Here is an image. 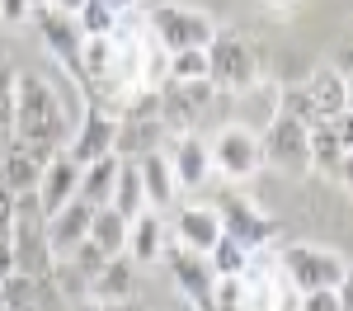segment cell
Segmentation results:
<instances>
[{
    "label": "cell",
    "instance_id": "obj_27",
    "mask_svg": "<svg viewBox=\"0 0 353 311\" xmlns=\"http://www.w3.org/2000/svg\"><path fill=\"white\" fill-rule=\"evenodd\" d=\"M208 81V52H170V81L165 85H198Z\"/></svg>",
    "mask_w": 353,
    "mask_h": 311
},
{
    "label": "cell",
    "instance_id": "obj_17",
    "mask_svg": "<svg viewBox=\"0 0 353 311\" xmlns=\"http://www.w3.org/2000/svg\"><path fill=\"white\" fill-rule=\"evenodd\" d=\"M174 241L193 254H208L221 241L217 208H179V212H174Z\"/></svg>",
    "mask_w": 353,
    "mask_h": 311
},
{
    "label": "cell",
    "instance_id": "obj_3",
    "mask_svg": "<svg viewBox=\"0 0 353 311\" xmlns=\"http://www.w3.org/2000/svg\"><path fill=\"white\" fill-rule=\"evenodd\" d=\"M278 279L297 292H316V288H339L349 279V264L330 245H288L278 254Z\"/></svg>",
    "mask_w": 353,
    "mask_h": 311
},
{
    "label": "cell",
    "instance_id": "obj_30",
    "mask_svg": "<svg viewBox=\"0 0 353 311\" xmlns=\"http://www.w3.org/2000/svg\"><path fill=\"white\" fill-rule=\"evenodd\" d=\"M19 274V254H14V226L10 231H0V288Z\"/></svg>",
    "mask_w": 353,
    "mask_h": 311
},
{
    "label": "cell",
    "instance_id": "obj_36",
    "mask_svg": "<svg viewBox=\"0 0 353 311\" xmlns=\"http://www.w3.org/2000/svg\"><path fill=\"white\" fill-rule=\"evenodd\" d=\"M334 179H339L344 189H353V151L344 156V165H339V174H334Z\"/></svg>",
    "mask_w": 353,
    "mask_h": 311
},
{
    "label": "cell",
    "instance_id": "obj_23",
    "mask_svg": "<svg viewBox=\"0 0 353 311\" xmlns=\"http://www.w3.org/2000/svg\"><path fill=\"white\" fill-rule=\"evenodd\" d=\"M208 264H212L217 279H241V274H250V264H254V250H245L241 241H231L221 231V241L208 250Z\"/></svg>",
    "mask_w": 353,
    "mask_h": 311
},
{
    "label": "cell",
    "instance_id": "obj_15",
    "mask_svg": "<svg viewBox=\"0 0 353 311\" xmlns=\"http://www.w3.org/2000/svg\"><path fill=\"white\" fill-rule=\"evenodd\" d=\"M306 94H311V104H316V118L330 123V118H339V113L353 104V85L334 71V66H321V71H311L306 76Z\"/></svg>",
    "mask_w": 353,
    "mask_h": 311
},
{
    "label": "cell",
    "instance_id": "obj_8",
    "mask_svg": "<svg viewBox=\"0 0 353 311\" xmlns=\"http://www.w3.org/2000/svg\"><path fill=\"white\" fill-rule=\"evenodd\" d=\"M33 24H38V38L48 43V52L61 61V71L66 76H76L81 81V48H85V33L76 24V14H61L52 5H33Z\"/></svg>",
    "mask_w": 353,
    "mask_h": 311
},
{
    "label": "cell",
    "instance_id": "obj_12",
    "mask_svg": "<svg viewBox=\"0 0 353 311\" xmlns=\"http://www.w3.org/2000/svg\"><path fill=\"white\" fill-rule=\"evenodd\" d=\"M165 259H170V274H174V283H179V292H184L198 311H208L212 283H217L212 264H208V254H193V250H184V245H170Z\"/></svg>",
    "mask_w": 353,
    "mask_h": 311
},
{
    "label": "cell",
    "instance_id": "obj_26",
    "mask_svg": "<svg viewBox=\"0 0 353 311\" xmlns=\"http://www.w3.org/2000/svg\"><path fill=\"white\" fill-rule=\"evenodd\" d=\"M118 10L113 5H104V0H90L81 14H76V24H81V33L85 38H113V28H118Z\"/></svg>",
    "mask_w": 353,
    "mask_h": 311
},
{
    "label": "cell",
    "instance_id": "obj_21",
    "mask_svg": "<svg viewBox=\"0 0 353 311\" xmlns=\"http://www.w3.org/2000/svg\"><path fill=\"white\" fill-rule=\"evenodd\" d=\"M118 170H123V161L118 156H104V161H94V165L81 170V203H90V208H109L113 203V184H118Z\"/></svg>",
    "mask_w": 353,
    "mask_h": 311
},
{
    "label": "cell",
    "instance_id": "obj_33",
    "mask_svg": "<svg viewBox=\"0 0 353 311\" xmlns=\"http://www.w3.org/2000/svg\"><path fill=\"white\" fill-rule=\"evenodd\" d=\"M14 226V194H5V184H0V231H10Z\"/></svg>",
    "mask_w": 353,
    "mask_h": 311
},
{
    "label": "cell",
    "instance_id": "obj_35",
    "mask_svg": "<svg viewBox=\"0 0 353 311\" xmlns=\"http://www.w3.org/2000/svg\"><path fill=\"white\" fill-rule=\"evenodd\" d=\"M339 311H353V269H349V279L339 283Z\"/></svg>",
    "mask_w": 353,
    "mask_h": 311
},
{
    "label": "cell",
    "instance_id": "obj_37",
    "mask_svg": "<svg viewBox=\"0 0 353 311\" xmlns=\"http://www.w3.org/2000/svg\"><path fill=\"white\" fill-rule=\"evenodd\" d=\"M104 5H113V10H118V14H128V10H132V5H141V0H104Z\"/></svg>",
    "mask_w": 353,
    "mask_h": 311
},
{
    "label": "cell",
    "instance_id": "obj_22",
    "mask_svg": "<svg viewBox=\"0 0 353 311\" xmlns=\"http://www.w3.org/2000/svg\"><path fill=\"white\" fill-rule=\"evenodd\" d=\"M109 208L118 212V217H128V222H137L141 212H151V208H146V189H141V170H137V161H123Z\"/></svg>",
    "mask_w": 353,
    "mask_h": 311
},
{
    "label": "cell",
    "instance_id": "obj_4",
    "mask_svg": "<svg viewBox=\"0 0 353 311\" xmlns=\"http://www.w3.org/2000/svg\"><path fill=\"white\" fill-rule=\"evenodd\" d=\"M208 81L221 94H241V90H250V85L259 81V57L250 52V43H245L241 33L221 28L217 38H212V48H208Z\"/></svg>",
    "mask_w": 353,
    "mask_h": 311
},
{
    "label": "cell",
    "instance_id": "obj_13",
    "mask_svg": "<svg viewBox=\"0 0 353 311\" xmlns=\"http://www.w3.org/2000/svg\"><path fill=\"white\" fill-rule=\"evenodd\" d=\"M94 212L99 208H90V203H66L57 217H48V250H52V259H66V254L76 250V245H85L90 241V226H94Z\"/></svg>",
    "mask_w": 353,
    "mask_h": 311
},
{
    "label": "cell",
    "instance_id": "obj_24",
    "mask_svg": "<svg viewBox=\"0 0 353 311\" xmlns=\"http://www.w3.org/2000/svg\"><path fill=\"white\" fill-rule=\"evenodd\" d=\"M128 226H132V222H128V217H118L113 208H99V212H94V226H90V241L113 259V254L128 250Z\"/></svg>",
    "mask_w": 353,
    "mask_h": 311
},
{
    "label": "cell",
    "instance_id": "obj_40",
    "mask_svg": "<svg viewBox=\"0 0 353 311\" xmlns=\"http://www.w3.org/2000/svg\"><path fill=\"white\" fill-rule=\"evenodd\" d=\"M0 161H5V141H0Z\"/></svg>",
    "mask_w": 353,
    "mask_h": 311
},
{
    "label": "cell",
    "instance_id": "obj_10",
    "mask_svg": "<svg viewBox=\"0 0 353 311\" xmlns=\"http://www.w3.org/2000/svg\"><path fill=\"white\" fill-rule=\"evenodd\" d=\"M76 194H81V165L66 151H57L43 165V179H38V212H43V222L57 217L66 203H76Z\"/></svg>",
    "mask_w": 353,
    "mask_h": 311
},
{
    "label": "cell",
    "instance_id": "obj_31",
    "mask_svg": "<svg viewBox=\"0 0 353 311\" xmlns=\"http://www.w3.org/2000/svg\"><path fill=\"white\" fill-rule=\"evenodd\" d=\"M301 311H339V288H316V292H301Z\"/></svg>",
    "mask_w": 353,
    "mask_h": 311
},
{
    "label": "cell",
    "instance_id": "obj_1",
    "mask_svg": "<svg viewBox=\"0 0 353 311\" xmlns=\"http://www.w3.org/2000/svg\"><path fill=\"white\" fill-rule=\"evenodd\" d=\"M71 118L61 109V99H57V90L43 76H33V71H19L14 76V137L28 141L33 151H43V156H57V151H66L71 146Z\"/></svg>",
    "mask_w": 353,
    "mask_h": 311
},
{
    "label": "cell",
    "instance_id": "obj_18",
    "mask_svg": "<svg viewBox=\"0 0 353 311\" xmlns=\"http://www.w3.org/2000/svg\"><path fill=\"white\" fill-rule=\"evenodd\" d=\"M132 288H137V264L128 254H113L109 264L94 274L90 297H94L99 307H118V302H132Z\"/></svg>",
    "mask_w": 353,
    "mask_h": 311
},
{
    "label": "cell",
    "instance_id": "obj_38",
    "mask_svg": "<svg viewBox=\"0 0 353 311\" xmlns=\"http://www.w3.org/2000/svg\"><path fill=\"white\" fill-rule=\"evenodd\" d=\"M81 311H104V307H99V302H90V307H81Z\"/></svg>",
    "mask_w": 353,
    "mask_h": 311
},
{
    "label": "cell",
    "instance_id": "obj_28",
    "mask_svg": "<svg viewBox=\"0 0 353 311\" xmlns=\"http://www.w3.org/2000/svg\"><path fill=\"white\" fill-rule=\"evenodd\" d=\"M278 113L297 118L301 128H316V123H321V118H316V104H311V94H306V85H288V90L278 94Z\"/></svg>",
    "mask_w": 353,
    "mask_h": 311
},
{
    "label": "cell",
    "instance_id": "obj_32",
    "mask_svg": "<svg viewBox=\"0 0 353 311\" xmlns=\"http://www.w3.org/2000/svg\"><path fill=\"white\" fill-rule=\"evenodd\" d=\"M38 0H0V24H24Z\"/></svg>",
    "mask_w": 353,
    "mask_h": 311
},
{
    "label": "cell",
    "instance_id": "obj_2",
    "mask_svg": "<svg viewBox=\"0 0 353 311\" xmlns=\"http://www.w3.org/2000/svg\"><path fill=\"white\" fill-rule=\"evenodd\" d=\"M146 33L156 38L161 52H193V48L208 52L221 28L212 24V14H203V10L161 0V5H151V14H146Z\"/></svg>",
    "mask_w": 353,
    "mask_h": 311
},
{
    "label": "cell",
    "instance_id": "obj_7",
    "mask_svg": "<svg viewBox=\"0 0 353 311\" xmlns=\"http://www.w3.org/2000/svg\"><path fill=\"white\" fill-rule=\"evenodd\" d=\"M66 156L81 170L94 165V161H104V156H118V118H113L104 104H90V99H85V113H81V123H76V132H71Z\"/></svg>",
    "mask_w": 353,
    "mask_h": 311
},
{
    "label": "cell",
    "instance_id": "obj_11",
    "mask_svg": "<svg viewBox=\"0 0 353 311\" xmlns=\"http://www.w3.org/2000/svg\"><path fill=\"white\" fill-rule=\"evenodd\" d=\"M52 156H43V151H33L28 141L10 137L5 141V161H0V184H5V194L14 198H28L38 194V179H43V165H48Z\"/></svg>",
    "mask_w": 353,
    "mask_h": 311
},
{
    "label": "cell",
    "instance_id": "obj_39",
    "mask_svg": "<svg viewBox=\"0 0 353 311\" xmlns=\"http://www.w3.org/2000/svg\"><path fill=\"white\" fill-rule=\"evenodd\" d=\"M0 311H10V302H5V292H0Z\"/></svg>",
    "mask_w": 353,
    "mask_h": 311
},
{
    "label": "cell",
    "instance_id": "obj_6",
    "mask_svg": "<svg viewBox=\"0 0 353 311\" xmlns=\"http://www.w3.org/2000/svg\"><path fill=\"white\" fill-rule=\"evenodd\" d=\"M212 170H221L226 179H250L254 170L264 165V151H259V132L254 128H245V123H226L217 128L212 137Z\"/></svg>",
    "mask_w": 353,
    "mask_h": 311
},
{
    "label": "cell",
    "instance_id": "obj_5",
    "mask_svg": "<svg viewBox=\"0 0 353 311\" xmlns=\"http://www.w3.org/2000/svg\"><path fill=\"white\" fill-rule=\"evenodd\" d=\"M259 151H264V165H273L278 174H306L311 170V128H301L288 113H273L259 137Z\"/></svg>",
    "mask_w": 353,
    "mask_h": 311
},
{
    "label": "cell",
    "instance_id": "obj_9",
    "mask_svg": "<svg viewBox=\"0 0 353 311\" xmlns=\"http://www.w3.org/2000/svg\"><path fill=\"white\" fill-rule=\"evenodd\" d=\"M217 217H221V231L231 236V241H241L245 250H259V245H269L273 236H278V222H273L269 212H259L250 198L241 194H226L217 203Z\"/></svg>",
    "mask_w": 353,
    "mask_h": 311
},
{
    "label": "cell",
    "instance_id": "obj_19",
    "mask_svg": "<svg viewBox=\"0 0 353 311\" xmlns=\"http://www.w3.org/2000/svg\"><path fill=\"white\" fill-rule=\"evenodd\" d=\"M165 250H170V241H165V222L161 212H141L132 226H128V259H132L137 269L141 264H156V259H165Z\"/></svg>",
    "mask_w": 353,
    "mask_h": 311
},
{
    "label": "cell",
    "instance_id": "obj_41",
    "mask_svg": "<svg viewBox=\"0 0 353 311\" xmlns=\"http://www.w3.org/2000/svg\"><path fill=\"white\" fill-rule=\"evenodd\" d=\"M0 48H5V33H0Z\"/></svg>",
    "mask_w": 353,
    "mask_h": 311
},
{
    "label": "cell",
    "instance_id": "obj_14",
    "mask_svg": "<svg viewBox=\"0 0 353 311\" xmlns=\"http://www.w3.org/2000/svg\"><path fill=\"white\" fill-rule=\"evenodd\" d=\"M165 156H170V170H174L179 189H203L208 184V174H212V146H208V137L184 132V137H174V146Z\"/></svg>",
    "mask_w": 353,
    "mask_h": 311
},
{
    "label": "cell",
    "instance_id": "obj_34",
    "mask_svg": "<svg viewBox=\"0 0 353 311\" xmlns=\"http://www.w3.org/2000/svg\"><path fill=\"white\" fill-rule=\"evenodd\" d=\"M43 5H52V10H61V14H81L90 0H43Z\"/></svg>",
    "mask_w": 353,
    "mask_h": 311
},
{
    "label": "cell",
    "instance_id": "obj_20",
    "mask_svg": "<svg viewBox=\"0 0 353 311\" xmlns=\"http://www.w3.org/2000/svg\"><path fill=\"white\" fill-rule=\"evenodd\" d=\"M161 132H165L161 118H118V161H141V156L161 151L156 146Z\"/></svg>",
    "mask_w": 353,
    "mask_h": 311
},
{
    "label": "cell",
    "instance_id": "obj_16",
    "mask_svg": "<svg viewBox=\"0 0 353 311\" xmlns=\"http://www.w3.org/2000/svg\"><path fill=\"white\" fill-rule=\"evenodd\" d=\"M137 170H141L146 208H151V212H170V208L179 203V179H174V170H170V156H165V151H151V156L137 161Z\"/></svg>",
    "mask_w": 353,
    "mask_h": 311
},
{
    "label": "cell",
    "instance_id": "obj_25",
    "mask_svg": "<svg viewBox=\"0 0 353 311\" xmlns=\"http://www.w3.org/2000/svg\"><path fill=\"white\" fill-rule=\"evenodd\" d=\"M311 165L321 170V174H339V165H344V146H339L330 123H316L311 128Z\"/></svg>",
    "mask_w": 353,
    "mask_h": 311
},
{
    "label": "cell",
    "instance_id": "obj_29",
    "mask_svg": "<svg viewBox=\"0 0 353 311\" xmlns=\"http://www.w3.org/2000/svg\"><path fill=\"white\" fill-rule=\"evenodd\" d=\"M66 264H71V269H76V274H81L85 283H94V274H99V269L109 264V254L99 250L94 241H85V245H76V250L66 254Z\"/></svg>",
    "mask_w": 353,
    "mask_h": 311
}]
</instances>
